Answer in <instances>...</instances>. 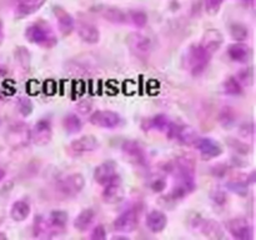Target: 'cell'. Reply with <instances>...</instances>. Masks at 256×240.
Here are the masks:
<instances>
[{
    "label": "cell",
    "instance_id": "cell-14",
    "mask_svg": "<svg viewBox=\"0 0 256 240\" xmlns=\"http://www.w3.org/2000/svg\"><path fill=\"white\" fill-rule=\"evenodd\" d=\"M139 225V210L136 208H132L122 212L116 219L114 220V230L116 232H132Z\"/></svg>",
    "mask_w": 256,
    "mask_h": 240
},
{
    "label": "cell",
    "instance_id": "cell-8",
    "mask_svg": "<svg viewBox=\"0 0 256 240\" xmlns=\"http://www.w3.org/2000/svg\"><path fill=\"white\" fill-rule=\"evenodd\" d=\"M52 139V120L48 118H42L35 122L32 129H30V142L38 146H45Z\"/></svg>",
    "mask_w": 256,
    "mask_h": 240
},
{
    "label": "cell",
    "instance_id": "cell-15",
    "mask_svg": "<svg viewBox=\"0 0 256 240\" xmlns=\"http://www.w3.org/2000/svg\"><path fill=\"white\" fill-rule=\"evenodd\" d=\"M102 186H104V189H102V198L106 204H115V202H120L124 196L122 178L118 174Z\"/></svg>",
    "mask_w": 256,
    "mask_h": 240
},
{
    "label": "cell",
    "instance_id": "cell-13",
    "mask_svg": "<svg viewBox=\"0 0 256 240\" xmlns=\"http://www.w3.org/2000/svg\"><path fill=\"white\" fill-rule=\"evenodd\" d=\"M226 230L236 240H252L254 230L245 218H234L226 222Z\"/></svg>",
    "mask_w": 256,
    "mask_h": 240
},
{
    "label": "cell",
    "instance_id": "cell-18",
    "mask_svg": "<svg viewBox=\"0 0 256 240\" xmlns=\"http://www.w3.org/2000/svg\"><path fill=\"white\" fill-rule=\"evenodd\" d=\"M228 56L235 62L239 64H246L250 59H252V48L244 42H235L228 46Z\"/></svg>",
    "mask_w": 256,
    "mask_h": 240
},
{
    "label": "cell",
    "instance_id": "cell-31",
    "mask_svg": "<svg viewBox=\"0 0 256 240\" xmlns=\"http://www.w3.org/2000/svg\"><path fill=\"white\" fill-rule=\"evenodd\" d=\"M226 144L238 155H244V156H246V155H249L252 152V146L249 142L236 139V138H228Z\"/></svg>",
    "mask_w": 256,
    "mask_h": 240
},
{
    "label": "cell",
    "instance_id": "cell-5",
    "mask_svg": "<svg viewBox=\"0 0 256 240\" xmlns=\"http://www.w3.org/2000/svg\"><path fill=\"white\" fill-rule=\"evenodd\" d=\"M126 45L135 58L146 60L152 52V42L148 36L139 32H132L126 36Z\"/></svg>",
    "mask_w": 256,
    "mask_h": 240
},
{
    "label": "cell",
    "instance_id": "cell-19",
    "mask_svg": "<svg viewBox=\"0 0 256 240\" xmlns=\"http://www.w3.org/2000/svg\"><path fill=\"white\" fill-rule=\"evenodd\" d=\"M46 0H14V16L16 19H24L36 12Z\"/></svg>",
    "mask_w": 256,
    "mask_h": 240
},
{
    "label": "cell",
    "instance_id": "cell-7",
    "mask_svg": "<svg viewBox=\"0 0 256 240\" xmlns=\"http://www.w3.org/2000/svg\"><path fill=\"white\" fill-rule=\"evenodd\" d=\"M6 142L14 149H22L30 144V128L25 122H15L8 129Z\"/></svg>",
    "mask_w": 256,
    "mask_h": 240
},
{
    "label": "cell",
    "instance_id": "cell-49",
    "mask_svg": "<svg viewBox=\"0 0 256 240\" xmlns=\"http://www.w3.org/2000/svg\"><path fill=\"white\" fill-rule=\"evenodd\" d=\"M5 175H6V172H5V169H2V168H0V182H2V180L4 179Z\"/></svg>",
    "mask_w": 256,
    "mask_h": 240
},
{
    "label": "cell",
    "instance_id": "cell-22",
    "mask_svg": "<svg viewBox=\"0 0 256 240\" xmlns=\"http://www.w3.org/2000/svg\"><path fill=\"white\" fill-rule=\"evenodd\" d=\"M145 225H146V228L152 232L159 234V232H162L168 225L166 214L160 212V210H152V212L146 215Z\"/></svg>",
    "mask_w": 256,
    "mask_h": 240
},
{
    "label": "cell",
    "instance_id": "cell-6",
    "mask_svg": "<svg viewBox=\"0 0 256 240\" xmlns=\"http://www.w3.org/2000/svg\"><path fill=\"white\" fill-rule=\"evenodd\" d=\"M99 148V140L94 135H82L72 140L66 148V154L72 158H79L95 152Z\"/></svg>",
    "mask_w": 256,
    "mask_h": 240
},
{
    "label": "cell",
    "instance_id": "cell-10",
    "mask_svg": "<svg viewBox=\"0 0 256 240\" xmlns=\"http://www.w3.org/2000/svg\"><path fill=\"white\" fill-rule=\"evenodd\" d=\"M85 179L80 172H72L66 176L62 178L58 182V190L62 192L64 196L72 198L76 196L84 189Z\"/></svg>",
    "mask_w": 256,
    "mask_h": 240
},
{
    "label": "cell",
    "instance_id": "cell-4",
    "mask_svg": "<svg viewBox=\"0 0 256 240\" xmlns=\"http://www.w3.org/2000/svg\"><path fill=\"white\" fill-rule=\"evenodd\" d=\"M165 132L170 140L178 142L185 146H194L195 142L199 138L194 128L190 126V125L176 124V122H170Z\"/></svg>",
    "mask_w": 256,
    "mask_h": 240
},
{
    "label": "cell",
    "instance_id": "cell-27",
    "mask_svg": "<svg viewBox=\"0 0 256 240\" xmlns=\"http://www.w3.org/2000/svg\"><path fill=\"white\" fill-rule=\"evenodd\" d=\"M30 210L32 208L26 200H16L15 202H12V208H10V218L18 222H24L29 218Z\"/></svg>",
    "mask_w": 256,
    "mask_h": 240
},
{
    "label": "cell",
    "instance_id": "cell-44",
    "mask_svg": "<svg viewBox=\"0 0 256 240\" xmlns=\"http://www.w3.org/2000/svg\"><path fill=\"white\" fill-rule=\"evenodd\" d=\"M90 239L92 240H104L106 239V230H105L104 225H96L94 229L92 230L90 234Z\"/></svg>",
    "mask_w": 256,
    "mask_h": 240
},
{
    "label": "cell",
    "instance_id": "cell-2",
    "mask_svg": "<svg viewBox=\"0 0 256 240\" xmlns=\"http://www.w3.org/2000/svg\"><path fill=\"white\" fill-rule=\"evenodd\" d=\"M212 56H210L200 44H192L188 48L184 56L185 68L190 72V74L194 76H199L206 70L210 60Z\"/></svg>",
    "mask_w": 256,
    "mask_h": 240
},
{
    "label": "cell",
    "instance_id": "cell-21",
    "mask_svg": "<svg viewBox=\"0 0 256 240\" xmlns=\"http://www.w3.org/2000/svg\"><path fill=\"white\" fill-rule=\"evenodd\" d=\"M100 14V16L104 18L105 20H108L112 24L122 25L125 24L128 22V14H125L120 8L112 6V5H102V6H99L96 10Z\"/></svg>",
    "mask_w": 256,
    "mask_h": 240
},
{
    "label": "cell",
    "instance_id": "cell-48",
    "mask_svg": "<svg viewBox=\"0 0 256 240\" xmlns=\"http://www.w3.org/2000/svg\"><path fill=\"white\" fill-rule=\"evenodd\" d=\"M4 25H2V22L0 20V44L2 42V40H4Z\"/></svg>",
    "mask_w": 256,
    "mask_h": 240
},
{
    "label": "cell",
    "instance_id": "cell-30",
    "mask_svg": "<svg viewBox=\"0 0 256 240\" xmlns=\"http://www.w3.org/2000/svg\"><path fill=\"white\" fill-rule=\"evenodd\" d=\"M226 188L230 192L239 195V196H248L250 184L246 180V175H240V176L235 178V179L229 180L226 182Z\"/></svg>",
    "mask_w": 256,
    "mask_h": 240
},
{
    "label": "cell",
    "instance_id": "cell-35",
    "mask_svg": "<svg viewBox=\"0 0 256 240\" xmlns=\"http://www.w3.org/2000/svg\"><path fill=\"white\" fill-rule=\"evenodd\" d=\"M62 126L69 134H76L82 129V122L76 114H68L62 119Z\"/></svg>",
    "mask_w": 256,
    "mask_h": 240
},
{
    "label": "cell",
    "instance_id": "cell-36",
    "mask_svg": "<svg viewBox=\"0 0 256 240\" xmlns=\"http://www.w3.org/2000/svg\"><path fill=\"white\" fill-rule=\"evenodd\" d=\"M128 20L134 25L135 28H144L148 24V15L142 10H132L128 14Z\"/></svg>",
    "mask_w": 256,
    "mask_h": 240
},
{
    "label": "cell",
    "instance_id": "cell-45",
    "mask_svg": "<svg viewBox=\"0 0 256 240\" xmlns=\"http://www.w3.org/2000/svg\"><path fill=\"white\" fill-rule=\"evenodd\" d=\"M92 108V104L90 100H82V102L76 105V109L80 114H88V112H90Z\"/></svg>",
    "mask_w": 256,
    "mask_h": 240
},
{
    "label": "cell",
    "instance_id": "cell-9",
    "mask_svg": "<svg viewBox=\"0 0 256 240\" xmlns=\"http://www.w3.org/2000/svg\"><path fill=\"white\" fill-rule=\"evenodd\" d=\"M190 224L194 229H199L202 234L209 239H224V229L218 222L212 219H204L200 215H194L192 219H190Z\"/></svg>",
    "mask_w": 256,
    "mask_h": 240
},
{
    "label": "cell",
    "instance_id": "cell-40",
    "mask_svg": "<svg viewBox=\"0 0 256 240\" xmlns=\"http://www.w3.org/2000/svg\"><path fill=\"white\" fill-rule=\"evenodd\" d=\"M229 164H226V162H216V164L210 168V174L214 178H218V179H222V178L229 174Z\"/></svg>",
    "mask_w": 256,
    "mask_h": 240
},
{
    "label": "cell",
    "instance_id": "cell-20",
    "mask_svg": "<svg viewBox=\"0 0 256 240\" xmlns=\"http://www.w3.org/2000/svg\"><path fill=\"white\" fill-rule=\"evenodd\" d=\"M116 169L118 165L114 160H106V162H102L95 168L92 176H94L95 182L102 186L118 174Z\"/></svg>",
    "mask_w": 256,
    "mask_h": 240
},
{
    "label": "cell",
    "instance_id": "cell-29",
    "mask_svg": "<svg viewBox=\"0 0 256 240\" xmlns=\"http://www.w3.org/2000/svg\"><path fill=\"white\" fill-rule=\"evenodd\" d=\"M32 235L35 238H52V235L50 225L48 222V219H45L42 215H36L34 218V222H32Z\"/></svg>",
    "mask_w": 256,
    "mask_h": 240
},
{
    "label": "cell",
    "instance_id": "cell-39",
    "mask_svg": "<svg viewBox=\"0 0 256 240\" xmlns=\"http://www.w3.org/2000/svg\"><path fill=\"white\" fill-rule=\"evenodd\" d=\"M16 108H18V112H19L20 114H22V116L24 118H28L29 115H32V109H34L32 100H30L29 98H25V96H22L18 99Z\"/></svg>",
    "mask_w": 256,
    "mask_h": 240
},
{
    "label": "cell",
    "instance_id": "cell-51",
    "mask_svg": "<svg viewBox=\"0 0 256 240\" xmlns=\"http://www.w3.org/2000/svg\"><path fill=\"white\" fill-rule=\"evenodd\" d=\"M6 239H8L6 234H4V232H0V240H6Z\"/></svg>",
    "mask_w": 256,
    "mask_h": 240
},
{
    "label": "cell",
    "instance_id": "cell-17",
    "mask_svg": "<svg viewBox=\"0 0 256 240\" xmlns=\"http://www.w3.org/2000/svg\"><path fill=\"white\" fill-rule=\"evenodd\" d=\"M224 44V35L222 34V32L218 29H208L206 32L202 35V39L200 45L202 46V49L212 56L215 52H218L220 50V48Z\"/></svg>",
    "mask_w": 256,
    "mask_h": 240
},
{
    "label": "cell",
    "instance_id": "cell-11",
    "mask_svg": "<svg viewBox=\"0 0 256 240\" xmlns=\"http://www.w3.org/2000/svg\"><path fill=\"white\" fill-rule=\"evenodd\" d=\"M89 122L102 129H116L122 126V118L112 110H96L89 116Z\"/></svg>",
    "mask_w": 256,
    "mask_h": 240
},
{
    "label": "cell",
    "instance_id": "cell-47",
    "mask_svg": "<svg viewBox=\"0 0 256 240\" xmlns=\"http://www.w3.org/2000/svg\"><path fill=\"white\" fill-rule=\"evenodd\" d=\"M242 2L245 5V6H249V8L255 6V0H242Z\"/></svg>",
    "mask_w": 256,
    "mask_h": 240
},
{
    "label": "cell",
    "instance_id": "cell-26",
    "mask_svg": "<svg viewBox=\"0 0 256 240\" xmlns=\"http://www.w3.org/2000/svg\"><path fill=\"white\" fill-rule=\"evenodd\" d=\"M94 219H95L94 210L90 209V208H86V209H82V212L76 215L72 225H74V228L78 230V232H84L92 226V224L94 222Z\"/></svg>",
    "mask_w": 256,
    "mask_h": 240
},
{
    "label": "cell",
    "instance_id": "cell-25",
    "mask_svg": "<svg viewBox=\"0 0 256 240\" xmlns=\"http://www.w3.org/2000/svg\"><path fill=\"white\" fill-rule=\"evenodd\" d=\"M170 119L165 114H156L152 118L144 119L142 122V129L144 132H150V130H158V132H165L170 124Z\"/></svg>",
    "mask_w": 256,
    "mask_h": 240
},
{
    "label": "cell",
    "instance_id": "cell-28",
    "mask_svg": "<svg viewBox=\"0 0 256 240\" xmlns=\"http://www.w3.org/2000/svg\"><path fill=\"white\" fill-rule=\"evenodd\" d=\"M238 119H239V114H238V112L232 106H224L220 110L219 115H218L219 124L224 129H230V128L235 126Z\"/></svg>",
    "mask_w": 256,
    "mask_h": 240
},
{
    "label": "cell",
    "instance_id": "cell-16",
    "mask_svg": "<svg viewBox=\"0 0 256 240\" xmlns=\"http://www.w3.org/2000/svg\"><path fill=\"white\" fill-rule=\"evenodd\" d=\"M52 14L56 18L58 29L62 32V36H69L75 30V19L72 18V15L60 5L52 6Z\"/></svg>",
    "mask_w": 256,
    "mask_h": 240
},
{
    "label": "cell",
    "instance_id": "cell-32",
    "mask_svg": "<svg viewBox=\"0 0 256 240\" xmlns=\"http://www.w3.org/2000/svg\"><path fill=\"white\" fill-rule=\"evenodd\" d=\"M222 92H224V94L232 95V96H235V95L242 94L244 86L240 84V82L236 79V76H235V75H232V76H228L226 79L222 82Z\"/></svg>",
    "mask_w": 256,
    "mask_h": 240
},
{
    "label": "cell",
    "instance_id": "cell-37",
    "mask_svg": "<svg viewBox=\"0 0 256 240\" xmlns=\"http://www.w3.org/2000/svg\"><path fill=\"white\" fill-rule=\"evenodd\" d=\"M235 76L242 86H250V85L254 84V70H252V68H245V69L239 70V72Z\"/></svg>",
    "mask_w": 256,
    "mask_h": 240
},
{
    "label": "cell",
    "instance_id": "cell-12",
    "mask_svg": "<svg viewBox=\"0 0 256 240\" xmlns=\"http://www.w3.org/2000/svg\"><path fill=\"white\" fill-rule=\"evenodd\" d=\"M192 148H195L199 152L200 156L205 162L216 159V158H219L224 152L222 144L209 136H199Z\"/></svg>",
    "mask_w": 256,
    "mask_h": 240
},
{
    "label": "cell",
    "instance_id": "cell-24",
    "mask_svg": "<svg viewBox=\"0 0 256 240\" xmlns=\"http://www.w3.org/2000/svg\"><path fill=\"white\" fill-rule=\"evenodd\" d=\"M78 35H79L80 39L84 42L90 45L98 44L100 40V32L94 24H90V22H80L76 26Z\"/></svg>",
    "mask_w": 256,
    "mask_h": 240
},
{
    "label": "cell",
    "instance_id": "cell-41",
    "mask_svg": "<svg viewBox=\"0 0 256 240\" xmlns=\"http://www.w3.org/2000/svg\"><path fill=\"white\" fill-rule=\"evenodd\" d=\"M210 198H212V202L218 206H224L228 202V194L224 189L222 188H216L210 192Z\"/></svg>",
    "mask_w": 256,
    "mask_h": 240
},
{
    "label": "cell",
    "instance_id": "cell-38",
    "mask_svg": "<svg viewBox=\"0 0 256 240\" xmlns=\"http://www.w3.org/2000/svg\"><path fill=\"white\" fill-rule=\"evenodd\" d=\"M239 135L245 142H252L255 136L254 122H246L239 126Z\"/></svg>",
    "mask_w": 256,
    "mask_h": 240
},
{
    "label": "cell",
    "instance_id": "cell-33",
    "mask_svg": "<svg viewBox=\"0 0 256 240\" xmlns=\"http://www.w3.org/2000/svg\"><path fill=\"white\" fill-rule=\"evenodd\" d=\"M14 56L19 66L22 68V72H28L30 70V65H32V55L30 52L25 46H18L15 49Z\"/></svg>",
    "mask_w": 256,
    "mask_h": 240
},
{
    "label": "cell",
    "instance_id": "cell-46",
    "mask_svg": "<svg viewBox=\"0 0 256 240\" xmlns=\"http://www.w3.org/2000/svg\"><path fill=\"white\" fill-rule=\"evenodd\" d=\"M232 164L235 168H244L248 165V162L244 159V155H234L232 158Z\"/></svg>",
    "mask_w": 256,
    "mask_h": 240
},
{
    "label": "cell",
    "instance_id": "cell-42",
    "mask_svg": "<svg viewBox=\"0 0 256 240\" xmlns=\"http://www.w3.org/2000/svg\"><path fill=\"white\" fill-rule=\"evenodd\" d=\"M225 0H204L205 12L209 15H216L222 9Z\"/></svg>",
    "mask_w": 256,
    "mask_h": 240
},
{
    "label": "cell",
    "instance_id": "cell-50",
    "mask_svg": "<svg viewBox=\"0 0 256 240\" xmlns=\"http://www.w3.org/2000/svg\"><path fill=\"white\" fill-rule=\"evenodd\" d=\"M112 239H128L126 235H112Z\"/></svg>",
    "mask_w": 256,
    "mask_h": 240
},
{
    "label": "cell",
    "instance_id": "cell-3",
    "mask_svg": "<svg viewBox=\"0 0 256 240\" xmlns=\"http://www.w3.org/2000/svg\"><path fill=\"white\" fill-rule=\"evenodd\" d=\"M122 152L125 159L140 172H144L148 168V156L144 148L136 140H125L122 144Z\"/></svg>",
    "mask_w": 256,
    "mask_h": 240
},
{
    "label": "cell",
    "instance_id": "cell-43",
    "mask_svg": "<svg viewBox=\"0 0 256 240\" xmlns=\"http://www.w3.org/2000/svg\"><path fill=\"white\" fill-rule=\"evenodd\" d=\"M166 179L164 176H154L149 182L150 189L154 192H162L166 189Z\"/></svg>",
    "mask_w": 256,
    "mask_h": 240
},
{
    "label": "cell",
    "instance_id": "cell-1",
    "mask_svg": "<svg viewBox=\"0 0 256 240\" xmlns=\"http://www.w3.org/2000/svg\"><path fill=\"white\" fill-rule=\"evenodd\" d=\"M24 36L32 44L38 45L42 49H52L58 44V38L49 22L38 20L28 25Z\"/></svg>",
    "mask_w": 256,
    "mask_h": 240
},
{
    "label": "cell",
    "instance_id": "cell-23",
    "mask_svg": "<svg viewBox=\"0 0 256 240\" xmlns=\"http://www.w3.org/2000/svg\"><path fill=\"white\" fill-rule=\"evenodd\" d=\"M68 220H69V215L65 210L58 209L52 210L48 216V222L50 225L52 235H58V232H62L68 226Z\"/></svg>",
    "mask_w": 256,
    "mask_h": 240
},
{
    "label": "cell",
    "instance_id": "cell-34",
    "mask_svg": "<svg viewBox=\"0 0 256 240\" xmlns=\"http://www.w3.org/2000/svg\"><path fill=\"white\" fill-rule=\"evenodd\" d=\"M229 32L235 42H246L249 39L250 30L242 22H232L229 28Z\"/></svg>",
    "mask_w": 256,
    "mask_h": 240
}]
</instances>
